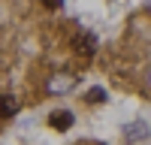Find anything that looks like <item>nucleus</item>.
Masks as SVG:
<instances>
[{"label":"nucleus","mask_w":151,"mask_h":145,"mask_svg":"<svg viewBox=\"0 0 151 145\" xmlns=\"http://www.w3.org/2000/svg\"><path fill=\"white\" fill-rule=\"evenodd\" d=\"M48 124H52L55 130H67L70 124H73V112H52V118H48Z\"/></svg>","instance_id":"obj_1"},{"label":"nucleus","mask_w":151,"mask_h":145,"mask_svg":"<svg viewBox=\"0 0 151 145\" xmlns=\"http://www.w3.org/2000/svg\"><path fill=\"white\" fill-rule=\"evenodd\" d=\"M76 52L82 57H91L94 55V36H79V39H76Z\"/></svg>","instance_id":"obj_2"},{"label":"nucleus","mask_w":151,"mask_h":145,"mask_svg":"<svg viewBox=\"0 0 151 145\" xmlns=\"http://www.w3.org/2000/svg\"><path fill=\"white\" fill-rule=\"evenodd\" d=\"M15 109H18L15 97H12V94H6V97H3V118H12V115H15Z\"/></svg>","instance_id":"obj_3"},{"label":"nucleus","mask_w":151,"mask_h":145,"mask_svg":"<svg viewBox=\"0 0 151 145\" xmlns=\"http://www.w3.org/2000/svg\"><path fill=\"white\" fill-rule=\"evenodd\" d=\"M103 88H91V91H88V103H103Z\"/></svg>","instance_id":"obj_4"},{"label":"nucleus","mask_w":151,"mask_h":145,"mask_svg":"<svg viewBox=\"0 0 151 145\" xmlns=\"http://www.w3.org/2000/svg\"><path fill=\"white\" fill-rule=\"evenodd\" d=\"M60 3H64V0H45V6H48V9H58Z\"/></svg>","instance_id":"obj_5"}]
</instances>
